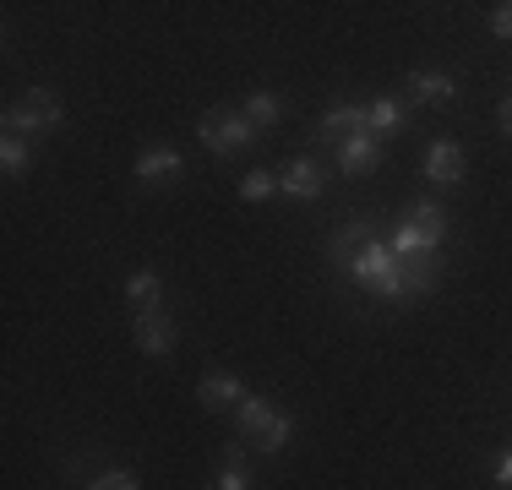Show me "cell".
<instances>
[{
  "mask_svg": "<svg viewBox=\"0 0 512 490\" xmlns=\"http://www.w3.org/2000/svg\"><path fill=\"white\" fill-rule=\"evenodd\" d=\"M442 240H447V207L442 202H414L393 224V235H387L398 262H431V256H442Z\"/></svg>",
  "mask_w": 512,
  "mask_h": 490,
  "instance_id": "obj_1",
  "label": "cell"
},
{
  "mask_svg": "<svg viewBox=\"0 0 512 490\" xmlns=\"http://www.w3.org/2000/svg\"><path fill=\"white\" fill-rule=\"evenodd\" d=\"M197 137L213 147L218 158H235L240 147L256 137V126H251L246 115H229V109H207V115L197 120Z\"/></svg>",
  "mask_w": 512,
  "mask_h": 490,
  "instance_id": "obj_5",
  "label": "cell"
},
{
  "mask_svg": "<svg viewBox=\"0 0 512 490\" xmlns=\"http://www.w3.org/2000/svg\"><path fill=\"white\" fill-rule=\"evenodd\" d=\"M186 175V158L175 147H142L137 153V180L142 186H169V180Z\"/></svg>",
  "mask_w": 512,
  "mask_h": 490,
  "instance_id": "obj_11",
  "label": "cell"
},
{
  "mask_svg": "<svg viewBox=\"0 0 512 490\" xmlns=\"http://www.w3.org/2000/svg\"><path fill=\"white\" fill-rule=\"evenodd\" d=\"M0 169H6L11 180L28 175V169H33V142L28 137H6V142H0Z\"/></svg>",
  "mask_w": 512,
  "mask_h": 490,
  "instance_id": "obj_19",
  "label": "cell"
},
{
  "mask_svg": "<svg viewBox=\"0 0 512 490\" xmlns=\"http://www.w3.org/2000/svg\"><path fill=\"white\" fill-rule=\"evenodd\" d=\"M235 420H240V431H246L262 452H284L289 441H295V420L289 414H278L267 398H256V392H246V398L235 403Z\"/></svg>",
  "mask_w": 512,
  "mask_h": 490,
  "instance_id": "obj_3",
  "label": "cell"
},
{
  "mask_svg": "<svg viewBox=\"0 0 512 490\" xmlns=\"http://www.w3.org/2000/svg\"><path fill=\"white\" fill-rule=\"evenodd\" d=\"M371 240H376V218H371V213H355L333 240H327V262H333V267H349V262H355V251H365Z\"/></svg>",
  "mask_w": 512,
  "mask_h": 490,
  "instance_id": "obj_9",
  "label": "cell"
},
{
  "mask_svg": "<svg viewBox=\"0 0 512 490\" xmlns=\"http://www.w3.org/2000/svg\"><path fill=\"white\" fill-rule=\"evenodd\" d=\"M137 322V343H142V354H153V360H169L175 354V316L158 305V311H142V316H131Z\"/></svg>",
  "mask_w": 512,
  "mask_h": 490,
  "instance_id": "obj_8",
  "label": "cell"
},
{
  "mask_svg": "<svg viewBox=\"0 0 512 490\" xmlns=\"http://www.w3.org/2000/svg\"><path fill=\"white\" fill-rule=\"evenodd\" d=\"M491 474H496V485H502V490H512V447L502 452V458H496V469H491Z\"/></svg>",
  "mask_w": 512,
  "mask_h": 490,
  "instance_id": "obj_23",
  "label": "cell"
},
{
  "mask_svg": "<svg viewBox=\"0 0 512 490\" xmlns=\"http://www.w3.org/2000/svg\"><path fill=\"white\" fill-rule=\"evenodd\" d=\"M235 191H240V202H267V196L278 191V175H273V169H251Z\"/></svg>",
  "mask_w": 512,
  "mask_h": 490,
  "instance_id": "obj_20",
  "label": "cell"
},
{
  "mask_svg": "<svg viewBox=\"0 0 512 490\" xmlns=\"http://www.w3.org/2000/svg\"><path fill=\"white\" fill-rule=\"evenodd\" d=\"M360 131H371V109H360V104H333L322 115V137H360Z\"/></svg>",
  "mask_w": 512,
  "mask_h": 490,
  "instance_id": "obj_14",
  "label": "cell"
},
{
  "mask_svg": "<svg viewBox=\"0 0 512 490\" xmlns=\"http://www.w3.org/2000/svg\"><path fill=\"white\" fill-rule=\"evenodd\" d=\"M82 490H142V480L131 469H104V474H93Z\"/></svg>",
  "mask_w": 512,
  "mask_h": 490,
  "instance_id": "obj_21",
  "label": "cell"
},
{
  "mask_svg": "<svg viewBox=\"0 0 512 490\" xmlns=\"http://www.w3.org/2000/svg\"><path fill=\"white\" fill-rule=\"evenodd\" d=\"M197 398H202V409H235V403L246 398V387H240V376H229V371H207L197 382Z\"/></svg>",
  "mask_w": 512,
  "mask_h": 490,
  "instance_id": "obj_12",
  "label": "cell"
},
{
  "mask_svg": "<svg viewBox=\"0 0 512 490\" xmlns=\"http://www.w3.org/2000/svg\"><path fill=\"white\" fill-rule=\"evenodd\" d=\"M126 305H131V316L158 311V305H164V278H158L153 267H137V273L126 278Z\"/></svg>",
  "mask_w": 512,
  "mask_h": 490,
  "instance_id": "obj_13",
  "label": "cell"
},
{
  "mask_svg": "<svg viewBox=\"0 0 512 490\" xmlns=\"http://www.w3.org/2000/svg\"><path fill=\"white\" fill-rule=\"evenodd\" d=\"M491 33H496V39H512V0L491 6Z\"/></svg>",
  "mask_w": 512,
  "mask_h": 490,
  "instance_id": "obj_22",
  "label": "cell"
},
{
  "mask_svg": "<svg viewBox=\"0 0 512 490\" xmlns=\"http://www.w3.org/2000/svg\"><path fill=\"white\" fill-rule=\"evenodd\" d=\"M344 273L355 278L365 294H376V300H393V305H398V273H404V262L393 256V245H387V240H371L365 251H355V262H349Z\"/></svg>",
  "mask_w": 512,
  "mask_h": 490,
  "instance_id": "obj_2",
  "label": "cell"
},
{
  "mask_svg": "<svg viewBox=\"0 0 512 490\" xmlns=\"http://www.w3.org/2000/svg\"><path fill=\"white\" fill-rule=\"evenodd\" d=\"M207 490H256L251 469H246V447H240V441H229V447H224V458H218V480Z\"/></svg>",
  "mask_w": 512,
  "mask_h": 490,
  "instance_id": "obj_15",
  "label": "cell"
},
{
  "mask_svg": "<svg viewBox=\"0 0 512 490\" xmlns=\"http://www.w3.org/2000/svg\"><path fill=\"white\" fill-rule=\"evenodd\" d=\"M463 169H469V158H463V147L453 137H436L431 147H425V164H420L425 186H458Z\"/></svg>",
  "mask_w": 512,
  "mask_h": 490,
  "instance_id": "obj_7",
  "label": "cell"
},
{
  "mask_svg": "<svg viewBox=\"0 0 512 490\" xmlns=\"http://www.w3.org/2000/svg\"><path fill=\"white\" fill-rule=\"evenodd\" d=\"M333 153H338V175H371V169L382 164V142H376L371 131L333 142Z\"/></svg>",
  "mask_w": 512,
  "mask_h": 490,
  "instance_id": "obj_10",
  "label": "cell"
},
{
  "mask_svg": "<svg viewBox=\"0 0 512 490\" xmlns=\"http://www.w3.org/2000/svg\"><path fill=\"white\" fill-rule=\"evenodd\" d=\"M496 126H502V131H507V137H512V93L502 98V109H496Z\"/></svg>",
  "mask_w": 512,
  "mask_h": 490,
  "instance_id": "obj_24",
  "label": "cell"
},
{
  "mask_svg": "<svg viewBox=\"0 0 512 490\" xmlns=\"http://www.w3.org/2000/svg\"><path fill=\"white\" fill-rule=\"evenodd\" d=\"M365 109H371V137L376 142H387V137H398V131H404V98H376V104H365Z\"/></svg>",
  "mask_w": 512,
  "mask_h": 490,
  "instance_id": "obj_18",
  "label": "cell"
},
{
  "mask_svg": "<svg viewBox=\"0 0 512 490\" xmlns=\"http://www.w3.org/2000/svg\"><path fill=\"white\" fill-rule=\"evenodd\" d=\"M240 115H246L256 131H273L278 120H284V98L273 88H256V93H246V109H240Z\"/></svg>",
  "mask_w": 512,
  "mask_h": 490,
  "instance_id": "obj_17",
  "label": "cell"
},
{
  "mask_svg": "<svg viewBox=\"0 0 512 490\" xmlns=\"http://www.w3.org/2000/svg\"><path fill=\"white\" fill-rule=\"evenodd\" d=\"M409 93L420 98V104H453V98H458V82L447 77V71H414V77H409Z\"/></svg>",
  "mask_w": 512,
  "mask_h": 490,
  "instance_id": "obj_16",
  "label": "cell"
},
{
  "mask_svg": "<svg viewBox=\"0 0 512 490\" xmlns=\"http://www.w3.org/2000/svg\"><path fill=\"white\" fill-rule=\"evenodd\" d=\"M60 98L50 88H28L17 98V104L6 109V137H28V142H39V137H50V131H60Z\"/></svg>",
  "mask_w": 512,
  "mask_h": 490,
  "instance_id": "obj_4",
  "label": "cell"
},
{
  "mask_svg": "<svg viewBox=\"0 0 512 490\" xmlns=\"http://www.w3.org/2000/svg\"><path fill=\"white\" fill-rule=\"evenodd\" d=\"M278 191L289 196V202H322V191H327V169L316 164V158H289L284 169H278Z\"/></svg>",
  "mask_w": 512,
  "mask_h": 490,
  "instance_id": "obj_6",
  "label": "cell"
}]
</instances>
